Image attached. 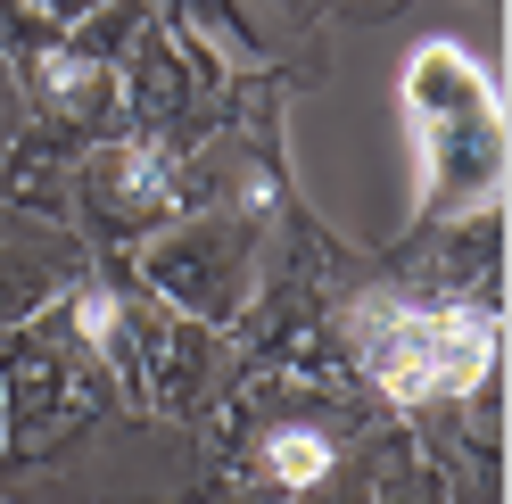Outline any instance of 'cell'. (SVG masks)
<instances>
[{"instance_id":"6da1fadb","label":"cell","mask_w":512,"mask_h":504,"mask_svg":"<svg viewBox=\"0 0 512 504\" xmlns=\"http://www.w3.org/2000/svg\"><path fill=\"white\" fill-rule=\"evenodd\" d=\"M405 108H413V133H422V166H430V215L496 207V191H504L496 83L455 42H430L405 67Z\"/></svg>"},{"instance_id":"7a4b0ae2","label":"cell","mask_w":512,"mask_h":504,"mask_svg":"<svg viewBox=\"0 0 512 504\" xmlns=\"http://www.w3.org/2000/svg\"><path fill=\"white\" fill-rule=\"evenodd\" d=\"M356 348H364V372L389 397L422 405V397H455V389L488 381L496 323H479L471 306H364Z\"/></svg>"},{"instance_id":"3957f363","label":"cell","mask_w":512,"mask_h":504,"mask_svg":"<svg viewBox=\"0 0 512 504\" xmlns=\"http://www.w3.org/2000/svg\"><path fill=\"white\" fill-rule=\"evenodd\" d=\"M265 471H273V480H323V471H331V447H323V438H306V430H281L273 438V447H265Z\"/></svg>"}]
</instances>
